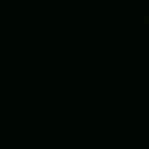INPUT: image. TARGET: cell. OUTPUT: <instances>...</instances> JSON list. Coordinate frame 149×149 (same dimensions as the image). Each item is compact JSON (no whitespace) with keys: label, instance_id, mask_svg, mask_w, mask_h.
Listing matches in <instances>:
<instances>
[]
</instances>
